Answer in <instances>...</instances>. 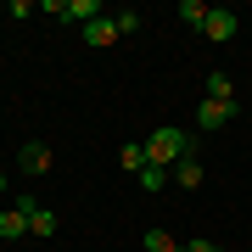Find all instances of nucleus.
Returning <instances> with one entry per match:
<instances>
[{"instance_id":"obj_1","label":"nucleus","mask_w":252,"mask_h":252,"mask_svg":"<svg viewBox=\"0 0 252 252\" xmlns=\"http://www.w3.org/2000/svg\"><path fill=\"white\" fill-rule=\"evenodd\" d=\"M185 157H190V129H174V124L152 129V140H146V162L152 168H174Z\"/></svg>"},{"instance_id":"obj_2","label":"nucleus","mask_w":252,"mask_h":252,"mask_svg":"<svg viewBox=\"0 0 252 252\" xmlns=\"http://www.w3.org/2000/svg\"><path fill=\"white\" fill-rule=\"evenodd\" d=\"M235 28H241V17H235L230 6H207V28H202V34L213 39V45H230V39H235Z\"/></svg>"},{"instance_id":"obj_3","label":"nucleus","mask_w":252,"mask_h":252,"mask_svg":"<svg viewBox=\"0 0 252 252\" xmlns=\"http://www.w3.org/2000/svg\"><path fill=\"white\" fill-rule=\"evenodd\" d=\"M230 118H235V101H207L202 95V107H196V129H202V135H219Z\"/></svg>"},{"instance_id":"obj_4","label":"nucleus","mask_w":252,"mask_h":252,"mask_svg":"<svg viewBox=\"0 0 252 252\" xmlns=\"http://www.w3.org/2000/svg\"><path fill=\"white\" fill-rule=\"evenodd\" d=\"M17 168L28 174V180L51 174V146H45V140H28V146H17Z\"/></svg>"},{"instance_id":"obj_5","label":"nucleus","mask_w":252,"mask_h":252,"mask_svg":"<svg viewBox=\"0 0 252 252\" xmlns=\"http://www.w3.org/2000/svg\"><path fill=\"white\" fill-rule=\"evenodd\" d=\"M202 180H207V174H202L196 157H185V162H174V168H168V185H180V190H196Z\"/></svg>"},{"instance_id":"obj_6","label":"nucleus","mask_w":252,"mask_h":252,"mask_svg":"<svg viewBox=\"0 0 252 252\" xmlns=\"http://www.w3.org/2000/svg\"><path fill=\"white\" fill-rule=\"evenodd\" d=\"M28 235V213L23 207H0V241H23Z\"/></svg>"},{"instance_id":"obj_7","label":"nucleus","mask_w":252,"mask_h":252,"mask_svg":"<svg viewBox=\"0 0 252 252\" xmlns=\"http://www.w3.org/2000/svg\"><path fill=\"white\" fill-rule=\"evenodd\" d=\"M101 17V0H62V23H95Z\"/></svg>"},{"instance_id":"obj_8","label":"nucleus","mask_w":252,"mask_h":252,"mask_svg":"<svg viewBox=\"0 0 252 252\" xmlns=\"http://www.w3.org/2000/svg\"><path fill=\"white\" fill-rule=\"evenodd\" d=\"M84 45H118V23L112 17H95V23H84Z\"/></svg>"},{"instance_id":"obj_9","label":"nucleus","mask_w":252,"mask_h":252,"mask_svg":"<svg viewBox=\"0 0 252 252\" xmlns=\"http://www.w3.org/2000/svg\"><path fill=\"white\" fill-rule=\"evenodd\" d=\"M56 224H62V219H56L51 207H34V213H28V235H34V241H51Z\"/></svg>"},{"instance_id":"obj_10","label":"nucleus","mask_w":252,"mask_h":252,"mask_svg":"<svg viewBox=\"0 0 252 252\" xmlns=\"http://www.w3.org/2000/svg\"><path fill=\"white\" fill-rule=\"evenodd\" d=\"M207 101H235V79H230L224 67H219V73H207Z\"/></svg>"},{"instance_id":"obj_11","label":"nucleus","mask_w":252,"mask_h":252,"mask_svg":"<svg viewBox=\"0 0 252 252\" xmlns=\"http://www.w3.org/2000/svg\"><path fill=\"white\" fill-rule=\"evenodd\" d=\"M135 180H140V190H146V196H157V190H168V168H152V162H146Z\"/></svg>"},{"instance_id":"obj_12","label":"nucleus","mask_w":252,"mask_h":252,"mask_svg":"<svg viewBox=\"0 0 252 252\" xmlns=\"http://www.w3.org/2000/svg\"><path fill=\"white\" fill-rule=\"evenodd\" d=\"M180 23L202 34V28H207V6H202V0H180Z\"/></svg>"},{"instance_id":"obj_13","label":"nucleus","mask_w":252,"mask_h":252,"mask_svg":"<svg viewBox=\"0 0 252 252\" xmlns=\"http://www.w3.org/2000/svg\"><path fill=\"white\" fill-rule=\"evenodd\" d=\"M140 247H146V252H180V241H174L168 230H146V235H140Z\"/></svg>"},{"instance_id":"obj_14","label":"nucleus","mask_w":252,"mask_h":252,"mask_svg":"<svg viewBox=\"0 0 252 252\" xmlns=\"http://www.w3.org/2000/svg\"><path fill=\"white\" fill-rule=\"evenodd\" d=\"M118 162H124L129 174H140V168H146V140H135V146H124V152H118Z\"/></svg>"},{"instance_id":"obj_15","label":"nucleus","mask_w":252,"mask_h":252,"mask_svg":"<svg viewBox=\"0 0 252 252\" xmlns=\"http://www.w3.org/2000/svg\"><path fill=\"white\" fill-rule=\"evenodd\" d=\"M112 23H118V34H140V11H129V6H124V11H118V17H112Z\"/></svg>"},{"instance_id":"obj_16","label":"nucleus","mask_w":252,"mask_h":252,"mask_svg":"<svg viewBox=\"0 0 252 252\" xmlns=\"http://www.w3.org/2000/svg\"><path fill=\"white\" fill-rule=\"evenodd\" d=\"M180 252H219V247H213V241L202 235V241H180Z\"/></svg>"},{"instance_id":"obj_17","label":"nucleus","mask_w":252,"mask_h":252,"mask_svg":"<svg viewBox=\"0 0 252 252\" xmlns=\"http://www.w3.org/2000/svg\"><path fill=\"white\" fill-rule=\"evenodd\" d=\"M0 196H6V168H0Z\"/></svg>"},{"instance_id":"obj_18","label":"nucleus","mask_w":252,"mask_h":252,"mask_svg":"<svg viewBox=\"0 0 252 252\" xmlns=\"http://www.w3.org/2000/svg\"><path fill=\"white\" fill-rule=\"evenodd\" d=\"M0 112H6V107H0Z\"/></svg>"},{"instance_id":"obj_19","label":"nucleus","mask_w":252,"mask_h":252,"mask_svg":"<svg viewBox=\"0 0 252 252\" xmlns=\"http://www.w3.org/2000/svg\"><path fill=\"white\" fill-rule=\"evenodd\" d=\"M219 252H224V247H219Z\"/></svg>"}]
</instances>
